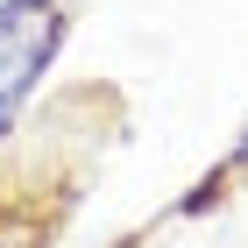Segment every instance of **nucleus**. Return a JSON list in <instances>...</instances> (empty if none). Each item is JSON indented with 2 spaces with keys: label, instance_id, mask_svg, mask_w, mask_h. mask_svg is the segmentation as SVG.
<instances>
[{
  "label": "nucleus",
  "instance_id": "f257e3e1",
  "mask_svg": "<svg viewBox=\"0 0 248 248\" xmlns=\"http://www.w3.org/2000/svg\"><path fill=\"white\" fill-rule=\"evenodd\" d=\"M64 36H71L64 0H0V142L21 128V107L36 99Z\"/></svg>",
  "mask_w": 248,
  "mask_h": 248
},
{
  "label": "nucleus",
  "instance_id": "f03ea898",
  "mask_svg": "<svg viewBox=\"0 0 248 248\" xmlns=\"http://www.w3.org/2000/svg\"><path fill=\"white\" fill-rule=\"evenodd\" d=\"M0 248H43V241H36L29 227H0Z\"/></svg>",
  "mask_w": 248,
  "mask_h": 248
},
{
  "label": "nucleus",
  "instance_id": "7ed1b4c3",
  "mask_svg": "<svg viewBox=\"0 0 248 248\" xmlns=\"http://www.w3.org/2000/svg\"><path fill=\"white\" fill-rule=\"evenodd\" d=\"M234 170H248V128H241V142H234V156H227Z\"/></svg>",
  "mask_w": 248,
  "mask_h": 248
}]
</instances>
